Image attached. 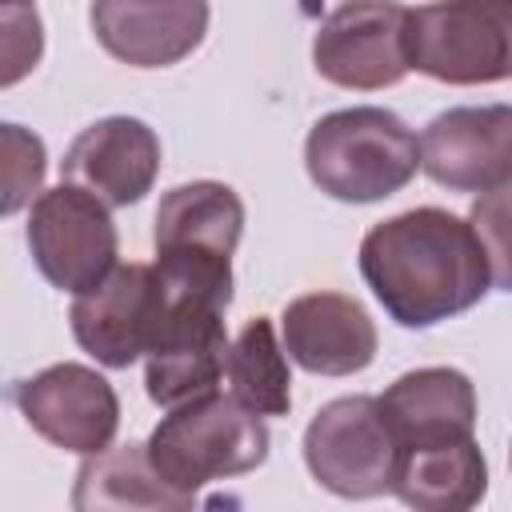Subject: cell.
Wrapping results in <instances>:
<instances>
[{"mask_svg": "<svg viewBox=\"0 0 512 512\" xmlns=\"http://www.w3.org/2000/svg\"><path fill=\"white\" fill-rule=\"evenodd\" d=\"M360 276L400 328H432L488 292V256L468 220L408 208L360 240Z\"/></svg>", "mask_w": 512, "mask_h": 512, "instance_id": "obj_1", "label": "cell"}, {"mask_svg": "<svg viewBox=\"0 0 512 512\" xmlns=\"http://www.w3.org/2000/svg\"><path fill=\"white\" fill-rule=\"evenodd\" d=\"M244 232V200L220 180H192L164 192L156 208V272L172 296L232 300V252Z\"/></svg>", "mask_w": 512, "mask_h": 512, "instance_id": "obj_2", "label": "cell"}, {"mask_svg": "<svg viewBox=\"0 0 512 512\" xmlns=\"http://www.w3.org/2000/svg\"><path fill=\"white\" fill-rule=\"evenodd\" d=\"M304 168L324 196L372 204L416 176L420 140L388 108H340L312 124L304 140Z\"/></svg>", "mask_w": 512, "mask_h": 512, "instance_id": "obj_3", "label": "cell"}, {"mask_svg": "<svg viewBox=\"0 0 512 512\" xmlns=\"http://www.w3.org/2000/svg\"><path fill=\"white\" fill-rule=\"evenodd\" d=\"M148 456L168 488L196 496L212 480L244 476L268 460V424L240 396H192L156 424Z\"/></svg>", "mask_w": 512, "mask_h": 512, "instance_id": "obj_4", "label": "cell"}, {"mask_svg": "<svg viewBox=\"0 0 512 512\" xmlns=\"http://www.w3.org/2000/svg\"><path fill=\"white\" fill-rule=\"evenodd\" d=\"M404 448L380 408V396L328 400L304 428V464L312 480L344 500H372L396 488Z\"/></svg>", "mask_w": 512, "mask_h": 512, "instance_id": "obj_5", "label": "cell"}, {"mask_svg": "<svg viewBox=\"0 0 512 512\" xmlns=\"http://www.w3.org/2000/svg\"><path fill=\"white\" fill-rule=\"evenodd\" d=\"M412 68L440 84L512 80V0H432L408 24Z\"/></svg>", "mask_w": 512, "mask_h": 512, "instance_id": "obj_6", "label": "cell"}, {"mask_svg": "<svg viewBox=\"0 0 512 512\" xmlns=\"http://www.w3.org/2000/svg\"><path fill=\"white\" fill-rule=\"evenodd\" d=\"M28 248L40 276L60 292H88L116 268V224L108 204L80 184L60 180L28 212Z\"/></svg>", "mask_w": 512, "mask_h": 512, "instance_id": "obj_7", "label": "cell"}, {"mask_svg": "<svg viewBox=\"0 0 512 512\" xmlns=\"http://www.w3.org/2000/svg\"><path fill=\"white\" fill-rule=\"evenodd\" d=\"M412 12L396 0H344L312 36V64L336 88H392L412 72Z\"/></svg>", "mask_w": 512, "mask_h": 512, "instance_id": "obj_8", "label": "cell"}, {"mask_svg": "<svg viewBox=\"0 0 512 512\" xmlns=\"http://www.w3.org/2000/svg\"><path fill=\"white\" fill-rule=\"evenodd\" d=\"M168 312V288L156 264H116L96 288L80 292L68 320L76 344L104 368L136 364Z\"/></svg>", "mask_w": 512, "mask_h": 512, "instance_id": "obj_9", "label": "cell"}, {"mask_svg": "<svg viewBox=\"0 0 512 512\" xmlns=\"http://www.w3.org/2000/svg\"><path fill=\"white\" fill-rule=\"evenodd\" d=\"M12 400L32 432L64 452H104L120 428L112 384L88 364H52L12 388Z\"/></svg>", "mask_w": 512, "mask_h": 512, "instance_id": "obj_10", "label": "cell"}, {"mask_svg": "<svg viewBox=\"0 0 512 512\" xmlns=\"http://www.w3.org/2000/svg\"><path fill=\"white\" fill-rule=\"evenodd\" d=\"M224 308L192 296L168 292V312L156 328L152 348L144 352V388L160 408H176L192 396H204L220 384L228 364Z\"/></svg>", "mask_w": 512, "mask_h": 512, "instance_id": "obj_11", "label": "cell"}, {"mask_svg": "<svg viewBox=\"0 0 512 512\" xmlns=\"http://www.w3.org/2000/svg\"><path fill=\"white\" fill-rule=\"evenodd\" d=\"M420 168L448 192L512 184V104H464L420 132Z\"/></svg>", "mask_w": 512, "mask_h": 512, "instance_id": "obj_12", "label": "cell"}, {"mask_svg": "<svg viewBox=\"0 0 512 512\" xmlns=\"http://www.w3.org/2000/svg\"><path fill=\"white\" fill-rule=\"evenodd\" d=\"M88 20L100 48L120 64L168 68L200 48L208 0H92Z\"/></svg>", "mask_w": 512, "mask_h": 512, "instance_id": "obj_13", "label": "cell"}, {"mask_svg": "<svg viewBox=\"0 0 512 512\" xmlns=\"http://www.w3.org/2000/svg\"><path fill=\"white\" fill-rule=\"evenodd\" d=\"M68 184L88 188L108 208L140 204L160 172V140L136 116H108L88 124L64 152L60 164Z\"/></svg>", "mask_w": 512, "mask_h": 512, "instance_id": "obj_14", "label": "cell"}, {"mask_svg": "<svg viewBox=\"0 0 512 512\" xmlns=\"http://www.w3.org/2000/svg\"><path fill=\"white\" fill-rule=\"evenodd\" d=\"M280 332L284 352L312 376H352L376 360V324L344 292L296 296L280 316Z\"/></svg>", "mask_w": 512, "mask_h": 512, "instance_id": "obj_15", "label": "cell"}, {"mask_svg": "<svg viewBox=\"0 0 512 512\" xmlns=\"http://www.w3.org/2000/svg\"><path fill=\"white\" fill-rule=\"evenodd\" d=\"M380 408L400 448L468 440L476 428V388L456 368H416L388 384Z\"/></svg>", "mask_w": 512, "mask_h": 512, "instance_id": "obj_16", "label": "cell"}, {"mask_svg": "<svg viewBox=\"0 0 512 512\" xmlns=\"http://www.w3.org/2000/svg\"><path fill=\"white\" fill-rule=\"evenodd\" d=\"M196 496H184L164 484L156 472L148 444H108L104 452H92L72 488V508L76 512H96V508H192Z\"/></svg>", "mask_w": 512, "mask_h": 512, "instance_id": "obj_17", "label": "cell"}, {"mask_svg": "<svg viewBox=\"0 0 512 512\" xmlns=\"http://www.w3.org/2000/svg\"><path fill=\"white\" fill-rule=\"evenodd\" d=\"M408 508L420 512H464L488 492V464L476 440H448L428 448H408L392 488Z\"/></svg>", "mask_w": 512, "mask_h": 512, "instance_id": "obj_18", "label": "cell"}, {"mask_svg": "<svg viewBox=\"0 0 512 512\" xmlns=\"http://www.w3.org/2000/svg\"><path fill=\"white\" fill-rule=\"evenodd\" d=\"M228 384L232 396H240L260 416H288L292 408V376L284 344L276 340V328L268 316H256L240 328V336L228 348Z\"/></svg>", "mask_w": 512, "mask_h": 512, "instance_id": "obj_19", "label": "cell"}, {"mask_svg": "<svg viewBox=\"0 0 512 512\" xmlns=\"http://www.w3.org/2000/svg\"><path fill=\"white\" fill-rule=\"evenodd\" d=\"M44 168H48L44 140L20 124H4L0 128V180H4V204L0 208H4V216L20 212L40 192Z\"/></svg>", "mask_w": 512, "mask_h": 512, "instance_id": "obj_20", "label": "cell"}, {"mask_svg": "<svg viewBox=\"0 0 512 512\" xmlns=\"http://www.w3.org/2000/svg\"><path fill=\"white\" fill-rule=\"evenodd\" d=\"M468 224L484 244L492 284L500 292H512V184L480 192L468 212Z\"/></svg>", "mask_w": 512, "mask_h": 512, "instance_id": "obj_21", "label": "cell"}, {"mask_svg": "<svg viewBox=\"0 0 512 512\" xmlns=\"http://www.w3.org/2000/svg\"><path fill=\"white\" fill-rule=\"evenodd\" d=\"M0 28H4V72L0 84L12 88L20 76H28L44 52V28L32 4H0Z\"/></svg>", "mask_w": 512, "mask_h": 512, "instance_id": "obj_22", "label": "cell"}, {"mask_svg": "<svg viewBox=\"0 0 512 512\" xmlns=\"http://www.w3.org/2000/svg\"><path fill=\"white\" fill-rule=\"evenodd\" d=\"M0 4H28V0H0Z\"/></svg>", "mask_w": 512, "mask_h": 512, "instance_id": "obj_23", "label": "cell"}]
</instances>
